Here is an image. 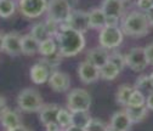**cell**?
Wrapping results in <instances>:
<instances>
[{"label": "cell", "mask_w": 153, "mask_h": 131, "mask_svg": "<svg viewBox=\"0 0 153 131\" xmlns=\"http://www.w3.org/2000/svg\"><path fill=\"white\" fill-rule=\"evenodd\" d=\"M45 129H46V131H61V127L59 124H57V121L45 125Z\"/></svg>", "instance_id": "cell-37"}, {"label": "cell", "mask_w": 153, "mask_h": 131, "mask_svg": "<svg viewBox=\"0 0 153 131\" xmlns=\"http://www.w3.org/2000/svg\"><path fill=\"white\" fill-rule=\"evenodd\" d=\"M107 125L97 118H91V120L89 121V124L85 127V131H106L107 130Z\"/></svg>", "instance_id": "cell-31"}, {"label": "cell", "mask_w": 153, "mask_h": 131, "mask_svg": "<svg viewBox=\"0 0 153 131\" xmlns=\"http://www.w3.org/2000/svg\"><path fill=\"white\" fill-rule=\"evenodd\" d=\"M4 39H5V34L0 32V51H4Z\"/></svg>", "instance_id": "cell-43"}, {"label": "cell", "mask_w": 153, "mask_h": 131, "mask_svg": "<svg viewBox=\"0 0 153 131\" xmlns=\"http://www.w3.org/2000/svg\"><path fill=\"white\" fill-rule=\"evenodd\" d=\"M145 53H146V56H147L148 63H149V64H153V43L148 44V45L145 47Z\"/></svg>", "instance_id": "cell-35"}, {"label": "cell", "mask_w": 153, "mask_h": 131, "mask_svg": "<svg viewBox=\"0 0 153 131\" xmlns=\"http://www.w3.org/2000/svg\"><path fill=\"white\" fill-rule=\"evenodd\" d=\"M101 9L106 17L120 18L124 13V0H103Z\"/></svg>", "instance_id": "cell-16"}, {"label": "cell", "mask_w": 153, "mask_h": 131, "mask_svg": "<svg viewBox=\"0 0 153 131\" xmlns=\"http://www.w3.org/2000/svg\"><path fill=\"white\" fill-rule=\"evenodd\" d=\"M109 60V52L105 47H95L88 51L86 53V61L94 64L95 67H97L101 69Z\"/></svg>", "instance_id": "cell-12"}, {"label": "cell", "mask_w": 153, "mask_h": 131, "mask_svg": "<svg viewBox=\"0 0 153 131\" xmlns=\"http://www.w3.org/2000/svg\"><path fill=\"white\" fill-rule=\"evenodd\" d=\"M89 23L90 28L94 29H102L106 26V15L102 9H92L89 12Z\"/></svg>", "instance_id": "cell-19"}, {"label": "cell", "mask_w": 153, "mask_h": 131, "mask_svg": "<svg viewBox=\"0 0 153 131\" xmlns=\"http://www.w3.org/2000/svg\"><path fill=\"white\" fill-rule=\"evenodd\" d=\"M148 77H149V83H151V86H152V89H153V72L149 74Z\"/></svg>", "instance_id": "cell-44"}, {"label": "cell", "mask_w": 153, "mask_h": 131, "mask_svg": "<svg viewBox=\"0 0 153 131\" xmlns=\"http://www.w3.org/2000/svg\"><path fill=\"white\" fill-rule=\"evenodd\" d=\"M61 107L50 103V104H44L42 109L39 110V119L44 125H48L50 123L57 121V114H59Z\"/></svg>", "instance_id": "cell-17"}, {"label": "cell", "mask_w": 153, "mask_h": 131, "mask_svg": "<svg viewBox=\"0 0 153 131\" xmlns=\"http://www.w3.org/2000/svg\"><path fill=\"white\" fill-rule=\"evenodd\" d=\"M152 4H153V0H152Z\"/></svg>", "instance_id": "cell-46"}, {"label": "cell", "mask_w": 153, "mask_h": 131, "mask_svg": "<svg viewBox=\"0 0 153 131\" xmlns=\"http://www.w3.org/2000/svg\"><path fill=\"white\" fill-rule=\"evenodd\" d=\"M125 112L129 115L130 120L132 124H137L141 123L146 117H147V107L146 104L140 106V107H125Z\"/></svg>", "instance_id": "cell-21"}, {"label": "cell", "mask_w": 153, "mask_h": 131, "mask_svg": "<svg viewBox=\"0 0 153 131\" xmlns=\"http://www.w3.org/2000/svg\"><path fill=\"white\" fill-rule=\"evenodd\" d=\"M60 24L84 34L90 28L89 12H84V11H80V10H74V11L71 12L69 17L67 18V21L63 22V23H60Z\"/></svg>", "instance_id": "cell-9"}, {"label": "cell", "mask_w": 153, "mask_h": 131, "mask_svg": "<svg viewBox=\"0 0 153 131\" xmlns=\"http://www.w3.org/2000/svg\"><path fill=\"white\" fill-rule=\"evenodd\" d=\"M120 29L124 35L132 38H140L146 35L149 30V23L145 12L131 11L128 13L120 22Z\"/></svg>", "instance_id": "cell-2"}, {"label": "cell", "mask_w": 153, "mask_h": 131, "mask_svg": "<svg viewBox=\"0 0 153 131\" xmlns=\"http://www.w3.org/2000/svg\"><path fill=\"white\" fill-rule=\"evenodd\" d=\"M16 11V4L13 0H0V17L9 18Z\"/></svg>", "instance_id": "cell-28"}, {"label": "cell", "mask_w": 153, "mask_h": 131, "mask_svg": "<svg viewBox=\"0 0 153 131\" xmlns=\"http://www.w3.org/2000/svg\"><path fill=\"white\" fill-rule=\"evenodd\" d=\"M109 61H111L112 63L116 64V66L120 69V72H123V69H124V68H125V66H126L125 56H124V55H122L120 52H114V53L109 55Z\"/></svg>", "instance_id": "cell-32"}, {"label": "cell", "mask_w": 153, "mask_h": 131, "mask_svg": "<svg viewBox=\"0 0 153 131\" xmlns=\"http://www.w3.org/2000/svg\"><path fill=\"white\" fill-rule=\"evenodd\" d=\"M124 39V34L119 27H108L105 26L100 30L99 41L101 47H105L107 50L118 47Z\"/></svg>", "instance_id": "cell-6"}, {"label": "cell", "mask_w": 153, "mask_h": 131, "mask_svg": "<svg viewBox=\"0 0 153 131\" xmlns=\"http://www.w3.org/2000/svg\"><path fill=\"white\" fill-rule=\"evenodd\" d=\"M137 6L142 11L146 12L147 10H149L153 6V4H152V0H137Z\"/></svg>", "instance_id": "cell-34"}, {"label": "cell", "mask_w": 153, "mask_h": 131, "mask_svg": "<svg viewBox=\"0 0 153 131\" xmlns=\"http://www.w3.org/2000/svg\"><path fill=\"white\" fill-rule=\"evenodd\" d=\"M46 12L49 20L60 24L67 21L72 10L68 0H49Z\"/></svg>", "instance_id": "cell-5"}, {"label": "cell", "mask_w": 153, "mask_h": 131, "mask_svg": "<svg viewBox=\"0 0 153 131\" xmlns=\"http://www.w3.org/2000/svg\"><path fill=\"white\" fill-rule=\"evenodd\" d=\"M134 89H135V87H132V86H130V85H126V84L120 85V86L118 87V90H117V92H116V100H117V102H118L120 106H124V107L128 106L129 98H130V96H131Z\"/></svg>", "instance_id": "cell-23"}, {"label": "cell", "mask_w": 153, "mask_h": 131, "mask_svg": "<svg viewBox=\"0 0 153 131\" xmlns=\"http://www.w3.org/2000/svg\"><path fill=\"white\" fill-rule=\"evenodd\" d=\"M145 103H146V98H145V95L142 93V91L134 89L126 107H140V106H143Z\"/></svg>", "instance_id": "cell-30"}, {"label": "cell", "mask_w": 153, "mask_h": 131, "mask_svg": "<svg viewBox=\"0 0 153 131\" xmlns=\"http://www.w3.org/2000/svg\"><path fill=\"white\" fill-rule=\"evenodd\" d=\"M106 131H116V130H113V129H112V127H111V126H108V127H107V130H106Z\"/></svg>", "instance_id": "cell-45"}, {"label": "cell", "mask_w": 153, "mask_h": 131, "mask_svg": "<svg viewBox=\"0 0 153 131\" xmlns=\"http://www.w3.org/2000/svg\"><path fill=\"white\" fill-rule=\"evenodd\" d=\"M17 104L23 112H39L44 106V102L39 91L32 87H27L18 93Z\"/></svg>", "instance_id": "cell-3"}, {"label": "cell", "mask_w": 153, "mask_h": 131, "mask_svg": "<svg viewBox=\"0 0 153 131\" xmlns=\"http://www.w3.org/2000/svg\"><path fill=\"white\" fill-rule=\"evenodd\" d=\"M57 124L60 125L61 129H67L72 125V112L67 108H61L59 114H57Z\"/></svg>", "instance_id": "cell-29"}, {"label": "cell", "mask_w": 153, "mask_h": 131, "mask_svg": "<svg viewBox=\"0 0 153 131\" xmlns=\"http://www.w3.org/2000/svg\"><path fill=\"white\" fill-rule=\"evenodd\" d=\"M7 131H33V130L32 129H28V127H26L23 125H18V126H16V127H13L11 130H7Z\"/></svg>", "instance_id": "cell-41"}, {"label": "cell", "mask_w": 153, "mask_h": 131, "mask_svg": "<svg viewBox=\"0 0 153 131\" xmlns=\"http://www.w3.org/2000/svg\"><path fill=\"white\" fill-rule=\"evenodd\" d=\"M119 18L118 17H106V26L108 27H118Z\"/></svg>", "instance_id": "cell-36"}, {"label": "cell", "mask_w": 153, "mask_h": 131, "mask_svg": "<svg viewBox=\"0 0 153 131\" xmlns=\"http://www.w3.org/2000/svg\"><path fill=\"white\" fill-rule=\"evenodd\" d=\"M21 39H22V35H20L17 32H10L5 34L4 51L12 56L22 53L21 52Z\"/></svg>", "instance_id": "cell-13"}, {"label": "cell", "mask_w": 153, "mask_h": 131, "mask_svg": "<svg viewBox=\"0 0 153 131\" xmlns=\"http://www.w3.org/2000/svg\"><path fill=\"white\" fill-rule=\"evenodd\" d=\"M146 107H147V109H151V110H153V92H151L149 95L146 97Z\"/></svg>", "instance_id": "cell-38"}, {"label": "cell", "mask_w": 153, "mask_h": 131, "mask_svg": "<svg viewBox=\"0 0 153 131\" xmlns=\"http://www.w3.org/2000/svg\"><path fill=\"white\" fill-rule=\"evenodd\" d=\"M109 126L116 131H129L132 126V123L125 110H118L112 115Z\"/></svg>", "instance_id": "cell-14"}, {"label": "cell", "mask_w": 153, "mask_h": 131, "mask_svg": "<svg viewBox=\"0 0 153 131\" xmlns=\"http://www.w3.org/2000/svg\"><path fill=\"white\" fill-rule=\"evenodd\" d=\"M91 106V97L84 89H74L67 96V108L71 112H88Z\"/></svg>", "instance_id": "cell-4"}, {"label": "cell", "mask_w": 153, "mask_h": 131, "mask_svg": "<svg viewBox=\"0 0 153 131\" xmlns=\"http://www.w3.org/2000/svg\"><path fill=\"white\" fill-rule=\"evenodd\" d=\"M0 123H1V125L7 131V130H11L18 125H21V118L16 110L6 108L4 110V113L0 115Z\"/></svg>", "instance_id": "cell-18"}, {"label": "cell", "mask_w": 153, "mask_h": 131, "mask_svg": "<svg viewBox=\"0 0 153 131\" xmlns=\"http://www.w3.org/2000/svg\"><path fill=\"white\" fill-rule=\"evenodd\" d=\"M91 120V117L88 112H72V124L79 127L85 129L89 121Z\"/></svg>", "instance_id": "cell-27"}, {"label": "cell", "mask_w": 153, "mask_h": 131, "mask_svg": "<svg viewBox=\"0 0 153 131\" xmlns=\"http://www.w3.org/2000/svg\"><path fill=\"white\" fill-rule=\"evenodd\" d=\"M65 131H85V129H83V127H79V126H76V125H71V126H68L67 129H65Z\"/></svg>", "instance_id": "cell-42"}, {"label": "cell", "mask_w": 153, "mask_h": 131, "mask_svg": "<svg viewBox=\"0 0 153 131\" xmlns=\"http://www.w3.org/2000/svg\"><path fill=\"white\" fill-rule=\"evenodd\" d=\"M125 61L126 66L134 72H142L149 64L145 53V49L142 47H132L125 55Z\"/></svg>", "instance_id": "cell-8"}, {"label": "cell", "mask_w": 153, "mask_h": 131, "mask_svg": "<svg viewBox=\"0 0 153 131\" xmlns=\"http://www.w3.org/2000/svg\"><path fill=\"white\" fill-rule=\"evenodd\" d=\"M120 73H122L120 69L108 60V62L100 69V78H102L105 80H113V79H116Z\"/></svg>", "instance_id": "cell-22"}, {"label": "cell", "mask_w": 153, "mask_h": 131, "mask_svg": "<svg viewBox=\"0 0 153 131\" xmlns=\"http://www.w3.org/2000/svg\"><path fill=\"white\" fill-rule=\"evenodd\" d=\"M50 87L56 92H66L71 86L69 75L63 72L55 70L50 74V78L48 80Z\"/></svg>", "instance_id": "cell-11"}, {"label": "cell", "mask_w": 153, "mask_h": 131, "mask_svg": "<svg viewBox=\"0 0 153 131\" xmlns=\"http://www.w3.org/2000/svg\"><path fill=\"white\" fill-rule=\"evenodd\" d=\"M50 74H51V72L40 61L36 62L35 64H33L30 70H29V75H30L32 81L34 84H39V85L48 83V80L50 78Z\"/></svg>", "instance_id": "cell-15"}, {"label": "cell", "mask_w": 153, "mask_h": 131, "mask_svg": "<svg viewBox=\"0 0 153 131\" xmlns=\"http://www.w3.org/2000/svg\"><path fill=\"white\" fill-rule=\"evenodd\" d=\"M42 56H50L57 52V43L53 38H48L39 43V50H38Z\"/></svg>", "instance_id": "cell-24"}, {"label": "cell", "mask_w": 153, "mask_h": 131, "mask_svg": "<svg viewBox=\"0 0 153 131\" xmlns=\"http://www.w3.org/2000/svg\"><path fill=\"white\" fill-rule=\"evenodd\" d=\"M135 89L137 90H153L149 83V77L148 75H140L136 81H135Z\"/></svg>", "instance_id": "cell-33"}, {"label": "cell", "mask_w": 153, "mask_h": 131, "mask_svg": "<svg viewBox=\"0 0 153 131\" xmlns=\"http://www.w3.org/2000/svg\"><path fill=\"white\" fill-rule=\"evenodd\" d=\"M6 108H7V107H6V101H5V98H4L3 96H0V115L4 113V110H5Z\"/></svg>", "instance_id": "cell-40"}, {"label": "cell", "mask_w": 153, "mask_h": 131, "mask_svg": "<svg viewBox=\"0 0 153 131\" xmlns=\"http://www.w3.org/2000/svg\"><path fill=\"white\" fill-rule=\"evenodd\" d=\"M78 75L83 83L91 84L100 78V69L85 60L78 66Z\"/></svg>", "instance_id": "cell-10"}, {"label": "cell", "mask_w": 153, "mask_h": 131, "mask_svg": "<svg viewBox=\"0 0 153 131\" xmlns=\"http://www.w3.org/2000/svg\"><path fill=\"white\" fill-rule=\"evenodd\" d=\"M61 58H62V56L59 53V52H56L53 55H50V56H44V57L40 60V62L48 67V69L52 73L55 70H59L57 68H59L60 63H61Z\"/></svg>", "instance_id": "cell-25"}, {"label": "cell", "mask_w": 153, "mask_h": 131, "mask_svg": "<svg viewBox=\"0 0 153 131\" xmlns=\"http://www.w3.org/2000/svg\"><path fill=\"white\" fill-rule=\"evenodd\" d=\"M46 7L48 0H20L18 1V9L27 18L40 17L44 12H46Z\"/></svg>", "instance_id": "cell-7"}, {"label": "cell", "mask_w": 153, "mask_h": 131, "mask_svg": "<svg viewBox=\"0 0 153 131\" xmlns=\"http://www.w3.org/2000/svg\"><path fill=\"white\" fill-rule=\"evenodd\" d=\"M39 50V41L30 34L23 35L21 39V52L25 55H34Z\"/></svg>", "instance_id": "cell-20"}, {"label": "cell", "mask_w": 153, "mask_h": 131, "mask_svg": "<svg viewBox=\"0 0 153 131\" xmlns=\"http://www.w3.org/2000/svg\"><path fill=\"white\" fill-rule=\"evenodd\" d=\"M145 15H146V17H147V21H148L149 26H153V6H152L149 10H147V11L145 12Z\"/></svg>", "instance_id": "cell-39"}, {"label": "cell", "mask_w": 153, "mask_h": 131, "mask_svg": "<svg viewBox=\"0 0 153 131\" xmlns=\"http://www.w3.org/2000/svg\"><path fill=\"white\" fill-rule=\"evenodd\" d=\"M57 51L62 57H73L83 51L85 46L84 34L60 24V32L56 36Z\"/></svg>", "instance_id": "cell-1"}, {"label": "cell", "mask_w": 153, "mask_h": 131, "mask_svg": "<svg viewBox=\"0 0 153 131\" xmlns=\"http://www.w3.org/2000/svg\"><path fill=\"white\" fill-rule=\"evenodd\" d=\"M30 35L33 36L34 39H36L38 41H43L48 38H50L49 35V32H48V28L45 26V23L43 22H39V23H35L30 30Z\"/></svg>", "instance_id": "cell-26"}]
</instances>
